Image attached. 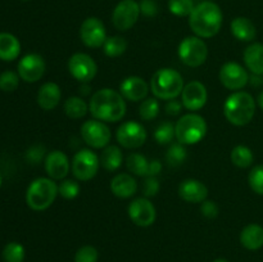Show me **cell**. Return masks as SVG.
I'll return each instance as SVG.
<instances>
[{
    "mask_svg": "<svg viewBox=\"0 0 263 262\" xmlns=\"http://www.w3.org/2000/svg\"><path fill=\"white\" fill-rule=\"evenodd\" d=\"M110 190L113 194L122 199L131 198L138 192V182L130 174H118L110 181Z\"/></svg>",
    "mask_w": 263,
    "mask_h": 262,
    "instance_id": "cell-22",
    "label": "cell"
},
{
    "mask_svg": "<svg viewBox=\"0 0 263 262\" xmlns=\"http://www.w3.org/2000/svg\"><path fill=\"white\" fill-rule=\"evenodd\" d=\"M231 33L239 41H249L254 40L257 36V28L254 23L249 18L246 17H236L231 21L230 25Z\"/></svg>",
    "mask_w": 263,
    "mask_h": 262,
    "instance_id": "cell-23",
    "label": "cell"
},
{
    "mask_svg": "<svg viewBox=\"0 0 263 262\" xmlns=\"http://www.w3.org/2000/svg\"><path fill=\"white\" fill-rule=\"evenodd\" d=\"M80 38L87 48H102L107 40V31H105L104 23L97 17L86 18L80 27Z\"/></svg>",
    "mask_w": 263,
    "mask_h": 262,
    "instance_id": "cell-13",
    "label": "cell"
},
{
    "mask_svg": "<svg viewBox=\"0 0 263 262\" xmlns=\"http://www.w3.org/2000/svg\"><path fill=\"white\" fill-rule=\"evenodd\" d=\"M120 92L125 99L131 102H140L145 99L149 86L145 80L139 76H128L120 84Z\"/></svg>",
    "mask_w": 263,
    "mask_h": 262,
    "instance_id": "cell-19",
    "label": "cell"
},
{
    "mask_svg": "<svg viewBox=\"0 0 263 262\" xmlns=\"http://www.w3.org/2000/svg\"><path fill=\"white\" fill-rule=\"evenodd\" d=\"M248 182L251 189L256 194L263 195V164L253 167L248 175Z\"/></svg>",
    "mask_w": 263,
    "mask_h": 262,
    "instance_id": "cell-38",
    "label": "cell"
},
{
    "mask_svg": "<svg viewBox=\"0 0 263 262\" xmlns=\"http://www.w3.org/2000/svg\"><path fill=\"white\" fill-rule=\"evenodd\" d=\"M176 138L175 136V126L171 122L166 121L157 126L156 131H154V139L161 145H166L172 141V139Z\"/></svg>",
    "mask_w": 263,
    "mask_h": 262,
    "instance_id": "cell-35",
    "label": "cell"
},
{
    "mask_svg": "<svg viewBox=\"0 0 263 262\" xmlns=\"http://www.w3.org/2000/svg\"><path fill=\"white\" fill-rule=\"evenodd\" d=\"M208 99L207 87L200 81H190L184 86L181 92V103L187 110L202 109Z\"/></svg>",
    "mask_w": 263,
    "mask_h": 262,
    "instance_id": "cell-17",
    "label": "cell"
},
{
    "mask_svg": "<svg viewBox=\"0 0 263 262\" xmlns=\"http://www.w3.org/2000/svg\"><path fill=\"white\" fill-rule=\"evenodd\" d=\"M240 243L249 251H257L263 247V228L258 223H249L241 230Z\"/></svg>",
    "mask_w": 263,
    "mask_h": 262,
    "instance_id": "cell-24",
    "label": "cell"
},
{
    "mask_svg": "<svg viewBox=\"0 0 263 262\" xmlns=\"http://www.w3.org/2000/svg\"><path fill=\"white\" fill-rule=\"evenodd\" d=\"M58 193L64 199H74L80 194V184L76 180H63L58 185Z\"/></svg>",
    "mask_w": 263,
    "mask_h": 262,
    "instance_id": "cell-39",
    "label": "cell"
},
{
    "mask_svg": "<svg viewBox=\"0 0 263 262\" xmlns=\"http://www.w3.org/2000/svg\"><path fill=\"white\" fill-rule=\"evenodd\" d=\"M0 188H2V175H0Z\"/></svg>",
    "mask_w": 263,
    "mask_h": 262,
    "instance_id": "cell-48",
    "label": "cell"
},
{
    "mask_svg": "<svg viewBox=\"0 0 263 262\" xmlns=\"http://www.w3.org/2000/svg\"><path fill=\"white\" fill-rule=\"evenodd\" d=\"M99 253L92 246H84L74 254V262H98Z\"/></svg>",
    "mask_w": 263,
    "mask_h": 262,
    "instance_id": "cell-40",
    "label": "cell"
},
{
    "mask_svg": "<svg viewBox=\"0 0 263 262\" xmlns=\"http://www.w3.org/2000/svg\"><path fill=\"white\" fill-rule=\"evenodd\" d=\"M44 156H45V149H44L43 145L31 146L27 151V154H26V157H27V159L30 161V163L33 164L39 163V162L44 158Z\"/></svg>",
    "mask_w": 263,
    "mask_h": 262,
    "instance_id": "cell-44",
    "label": "cell"
},
{
    "mask_svg": "<svg viewBox=\"0 0 263 262\" xmlns=\"http://www.w3.org/2000/svg\"><path fill=\"white\" fill-rule=\"evenodd\" d=\"M44 164H45L46 174L53 180H63L68 175L69 169H71V163H69L67 154L58 149L46 154Z\"/></svg>",
    "mask_w": 263,
    "mask_h": 262,
    "instance_id": "cell-18",
    "label": "cell"
},
{
    "mask_svg": "<svg viewBox=\"0 0 263 262\" xmlns=\"http://www.w3.org/2000/svg\"><path fill=\"white\" fill-rule=\"evenodd\" d=\"M159 109H161V105H159L157 98H148V99H145L140 104L139 116H140L141 120L152 121L158 116Z\"/></svg>",
    "mask_w": 263,
    "mask_h": 262,
    "instance_id": "cell-34",
    "label": "cell"
},
{
    "mask_svg": "<svg viewBox=\"0 0 263 262\" xmlns=\"http://www.w3.org/2000/svg\"><path fill=\"white\" fill-rule=\"evenodd\" d=\"M58 185L50 177H37L26 192V203L33 211H45L58 195Z\"/></svg>",
    "mask_w": 263,
    "mask_h": 262,
    "instance_id": "cell-5",
    "label": "cell"
},
{
    "mask_svg": "<svg viewBox=\"0 0 263 262\" xmlns=\"http://www.w3.org/2000/svg\"><path fill=\"white\" fill-rule=\"evenodd\" d=\"M220 81L226 89L238 91L241 90L249 81V74L243 66L236 62H228L222 64L220 69Z\"/></svg>",
    "mask_w": 263,
    "mask_h": 262,
    "instance_id": "cell-15",
    "label": "cell"
},
{
    "mask_svg": "<svg viewBox=\"0 0 263 262\" xmlns=\"http://www.w3.org/2000/svg\"><path fill=\"white\" fill-rule=\"evenodd\" d=\"M179 195L187 203H202L208 197V188L197 179H186L180 182Z\"/></svg>",
    "mask_w": 263,
    "mask_h": 262,
    "instance_id": "cell-20",
    "label": "cell"
},
{
    "mask_svg": "<svg viewBox=\"0 0 263 262\" xmlns=\"http://www.w3.org/2000/svg\"><path fill=\"white\" fill-rule=\"evenodd\" d=\"M127 213L130 220L140 228L153 225L157 218V211L148 198H136L128 204Z\"/></svg>",
    "mask_w": 263,
    "mask_h": 262,
    "instance_id": "cell-14",
    "label": "cell"
},
{
    "mask_svg": "<svg viewBox=\"0 0 263 262\" xmlns=\"http://www.w3.org/2000/svg\"><path fill=\"white\" fill-rule=\"evenodd\" d=\"M64 113L72 120H79L86 116L89 112V104L80 97H71L64 102Z\"/></svg>",
    "mask_w": 263,
    "mask_h": 262,
    "instance_id": "cell-29",
    "label": "cell"
},
{
    "mask_svg": "<svg viewBox=\"0 0 263 262\" xmlns=\"http://www.w3.org/2000/svg\"><path fill=\"white\" fill-rule=\"evenodd\" d=\"M25 254V248L18 241H10L3 249V259H4V262H23Z\"/></svg>",
    "mask_w": 263,
    "mask_h": 262,
    "instance_id": "cell-33",
    "label": "cell"
},
{
    "mask_svg": "<svg viewBox=\"0 0 263 262\" xmlns=\"http://www.w3.org/2000/svg\"><path fill=\"white\" fill-rule=\"evenodd\" d=\"M159 192V181L156 176H146L144 182V195L145 198H151L157 195Z\"/></svg>",
    "mask_w": 263,
    "mask_h": 262,
    "instance_id": "cell-41",
    "label": "cell"
},
{
    "mask_svg": "<svg viewBox=\"0 0 263 262\" xmlns=\"http://www.w3.org/2000/svg\"><path fill=\"white\" fill-rule=\"evenodd\" d=\"M68 71L74 80L89 84L98 73V64L86 53H76L68 59Z\"/></svg>",
    "mask_w": 263,
    "mask_h": 262,
    "instance_id": "cell-11",
    "label": "cell"
},
{
    "mask_svg": "<svg viewBox=\"0 0 263 262\" xmlns=\"http://www.w3.org/2000/svg\"><path fill=\"white\" fill-rule=\"evenodd\" d=\"M116 138L120 145L127 149H138L145 144L146 130L140 122L136 121H126L117 128Z\"/></svg>",
    "mask_w": 263,
    "mask_h": 262,
    "instance_id": "cell-10",
    "label": "cell"
},
{
    "mask_svg": "<svg viewBox=\"0 0 263 262\" xmlns=\"http://www.w3.org/2000/svg\"><path fill=\"white\" fill-rule=\"evenodd\" d=\"M21 43L9 32H0V59L5 62L14 61L20 57Z\"/></svg>",
    "mask_w": 263,
    "mask_h": 262,
    "instance_id": "cell-26",
    "label": "cell"
},
{
    "mask_svg": "<svg viewBox=\"0 0 263 262\" xmlns=\"http://www.w3.org/2000/svg\"><path fill=\"white\" fill-rule=\"evenodd\" d=\"M213 262H229V261H228V259H225V258H217V259H215Z\"/></svg>",
    "mask_w": 263,
    "mask_h": 262,
    "instance_id": "cell-47",
    "label": "cell"
},
{
    "mask_svg": "<svg viewBox=\"0 0 263 262\" xmlns=\"http://www.w3.org/2000/svg\"><path fill=\"white\" fill-rule=\"evenodd\" d=\"M127 49V41L122 36H110L107 38L104 45H103V50L104 54L109 58H117V57L122 55Z\"/></svg>",
    "mask_w": 263,
    "mask_h": 262,
    "instance_id": "cell-31",
    "label": "cell"
},
{
    "mask_svg": "<svg viewBox=\"0 0 263 262\" xmlns=\"http://www.w3.org/2000/svg\"><path fill=\"white\" fill-rule=\"evenodd\" d=\"M200 212L204 217L207 218H216L218 216V205L216 204L213 200H207L205 199L204 202L200 203Z\"/></svg>",
    "mask_w": 263,
    "mask_h": 262,
    "instance_id": "cell-43",
    "label": "cell"
},
{
    "mask_svg": "<svg viewBox=\"0 0 263 262\" xmlns=\"http://www.w3.org/2000/svg\"><path fill=\"white\" fill-rule=\"evenodd\" d=\"M109 127L103 121L89 120L81 126V138L85 143L94 149H102L109 145L110 141Z\"/></svg>",
    "mask_w": 263,
    "mask_h": 262,
    "instance_id": "cell-9",
    "label": "cell"
},
{
    "mask_svg": "<svg viewBox=\"0 0 263 262\" xmlns=\"http://www.w3.org/2000/svg\"><path fill=\"white\" fill-rule=\"evenodd\" d=\"M181 108H182V103L179 102L176 99H171L166 103V113L170 116H177L180 112H181Z\"/></svg>",
    "mask_w": 263,
    "mask_h": 262,
    "instance_id": "cell-45",
    "label": "cell"
},
{
    "mask_svg": "<svg viewBox=\"0 0 263 262\" xmlns=\"http://www.w3.org/2000/svg\"><path fill=\"white\" fill-rule=\"evenodd\" d=\"M179 58L187 67H199L207 61L208 48L204 40L198 36H187L180 43L177 49Z\"/></svg>",
    "mask_w": 263,
    "mask_h": 262,
    "instance_id": "cell-7",
    "label": "cell"
},
{
    "mask_svg": "<svg viewBox=\"0 0 263 262\" xmlns=\"http://www.w3.org/2000/svg\"><path fill=\"white\" fill-rule=\"evenodd\" d=\"M184 79L174 68H159L154 72L151 80V90L157 99L171 100L181 95L184 89Z\"/></svg>",
    "mask_w": 263,
    "mask_h": 262,
    "instance_id": "cell-4",
    "label": "cell"
},
{
    "mask_svg": "<svg viewBox=\"0 0 263 262\" xmlns=\"http://www.w3.org/2000/svg\"><path fill=\"white\" fill-rule=\"evenodd\" d=\"M100 167V158L91 149H81L72 159V174L79 181H89L98 174Z\"/></svg>",
    "mask_w": 263,
    "mask_h": 262,
    "instance_id": "cell-8",
    "label": "cell"
},
{
    "mask_svg": "<svg viewBox=\"0 0 263 262\" xmlns=\"http://www.w3.org/2000/svg\"><path fill=\"white\" fill-rule=\"evenodd\" d=\"M207 135V122L197 113H186L175 125V136L177 141L184 145H193Z\"/></svg>",
    "mask_w": 263,
    "mask_h": 262,
    "instance_id": "cell-6",
    "label": "cell"
},
{
    "mask_svg": "<svg viewBox=\"0 0 263 262\" xmlns=\"http://www.w3.org/2000/svg\"><path fill=\"white\" fill-rule=\"evenodd\" d=\"M20 74L13 71H4L0 73V90L5 92H12L20 85Z\"/></svg>",
    "mask_w": 263,
    "mask_h": 262,
    "instance_id": "cell-37",
    "label": "cell"
},
{
    "mask_svg": "<svg viewBox=\"0 0 263 262\" xmlns=\"http://www.w3.org/2000/svg\"><path fill=\"white\" fill-rule=\"evenodd\" d=\"M187 157V151L184 146V144L181 143H175L170 146V149L167 151L166 154V161L170 166L177 167L180 164H182L185 162Z\"/></svg>",
    "mask_w": 263,
    "mask_h": 262,
    "instance_id": "cell-32",
    "label": "cell"
},
{
    "mask_svg": "<svg viewBox=\"0 0 263 262\" xmlns=\"http://www.w3.org/2000/svg\"><path fill=\"white\" fill-rule=\"evenodd\" d=\"M126 166L130 172L138 176H151V161L140 153H131L126 159Z\"/></svg>",
    "mask_w": 263,
    "mask_h": 262,
    "instance_id": "cell-28",
    "label": "cell"
},
{
    "mask_svg": "<svg viewBox=\"0 0 263 262\" xmlns=\"http://www.w3.org/2000/svg\"><path fill=\"white\" fill-rule=\"evenodd\" d=\"M139 5H140L141 14L148 18L156 17L158 13V4L156 3V0H141Z\"/></svg>",
    "mask_w": 263,
    "mask_h": 262,
    "instance_id": "cell-42",
    "label": "cell"
},
{
    "mask_svg": "<svg viewBox=\"0 0 263 262\" xmlns=\"http://www.w3.org/2000/svg\"><path fill=\"white\" fill-rule=\"evenodd\" d=\"M230 158L231 162L236 167H239V169H248L249 166H252V163L254 161L253 152L247 145H236L231 151Z\"/></svg>",
    "mask_w": 263,
    "mask_h": 262,
    "instance_id": "cell-30",
    "label": "cell"
},
{
    "mask_svg": "<svg viewBox=\"0 0 263 262\" xmlns=\"http://www.w3.org/2000/svg\"><path fill=\"white\" fill-rule=\"evenodd\" d=\"M61 87L55 82H45L41 85L37 92V104L44 110H53L58 107L61 102Z\"/></svg>",
    "mask_w": 263,
    "mask_h": 262,
    "instance_id": "cell-21",
    "label": "cell"
},
{
    "mask_svg": "<svg viewBox=\"0 0 263 262\" xmlns=\"http://www.w3.org/2000/svg\"><path fill=\"white\" fill-rule=\"evenodd\" d=\"M223 115L231 125H248L256 115V100L249 92L234 91L223 103Z\"/></svg>",
    "mask_w": 263,
    "mask_h": 262,
    "instance_id": "cell-3",
    "label": "cell"
},
{
    "mask_svg": "<svg viewBox=\"0 0 263 262\" xmlns=\"http://www.w3.org/2000/svg\"><path fill=\"white\" fill-rule=\"evenodd\" d=\"M46 64L40 54L31 53L22 57L18 62V74L26 82H36L45 73Z\"/></svg>",
    "mask_w": 263,
    "mask_h": 262,
    "instance_id": "cell-16",
    "label": "cell"
},
{
    "mask_svg": "<svg viewBox=\"0 0 263 262\" xmlns=\"http://www.w3.org/2000/svg\"><path fill=\"white\" fill-rule=\"evenodd\" d=\"M123 154L120 146L117 145H107L102 152L100 156V164L107 171L113 172L118 170L122 164Z\"/></svg>",
    "mask_w": 263,
    "mask_h": 262,
    "instance_id": "cell-27",
    "label": "cell"
},
{
    "mask_svg": "<svg viewBox=\"0 0 263 262\" xmlns=\"http://www.w3.org/2000/svg\"><path fill=\"white\" fill-rule=\"evenodd\" d=\"M222 22V10L213 2L199 3L189 15L190 30L200 39H211L217 35Z\"/></svg>",
    "mask_w": 263,
    "mask_h": 262,
    "instance_id": "cell-2",
    "label": "cell"
},
{
    "mask_svg": "<svg viewBox=\"0 0 263 262\" xmlns=\"http://www.w3.org/2000/svg\"><path fill=\"white\" fill-rule=\"evenodd\" d=\"M89 112L95 120L103 122H118L126 115V102L122 94L116 90L104 87L91 95Z\"/></svg>",
    "mask_w": 263,
    "mask_h": 262,
    "instance_id": "cell-1",
    "label": "cell"
},
{
    "mask_svg": "<svg viewBox=\"0 0 263 262\" xmlns=\"http://www.w3.org/2000/svg\"><path fill=\"white\" fill-rule=\"evenodd\" d=\"M140 5L135 0H121L112 14L113 26L118 31H127L138 22L140 17Z\"/></svg>",
    "mask_w": 263,
    "mask_h": 262,
    "instance_id": "cell-12",
    "label": "cell"
},
{
    "mask_svg": "<svg viewBox=\"0 0 263 262\" xmlns=\"http://www.w3.org/2000/svg\"><path fill=\"white\" fill-rule=\"evenodd\" d=\"M244 63L252 73L257 76L263 74V44H251L244 51Z\"/></svg>",
    "mask_w": 263,
    "mask_h": 262,
    "instance_id": "cell-25",
    "label": "cell"
},
{
    "mask_svg": "<svg viewBox=\"0 0 263 262\" xmlns=\"http://www.w3.org/2000/svg\"><path fill=\"white\" fill-rule=\"evenodd\" d=\"M194 8L193 0H168V10L176 17H189Z\"/></svg>",
    "mask_w": 263,
    "mask_h": 262,
    "instance_id": "cell-36",
    "label": "cell"
},
{
    "mask_svg": "<svg viewBox=\"0 0 263 262\" xmlns=\"http://www.w3.org/2000/svg\"><path fill=\"white\" fill-rule=\"evenodd\" d=\"M257 103H258V105L261 107V109H263V91L259 92L258 98H257Z\"/></svg>",
    "mask_w": 263,
    "mask_h": 262,
    "instance_id": "cell-46",
    "label": "cell"
}]
</instances>
